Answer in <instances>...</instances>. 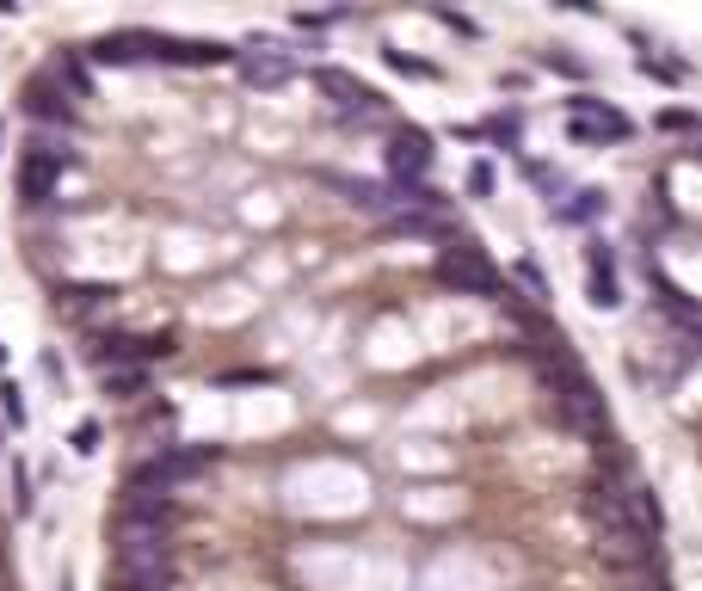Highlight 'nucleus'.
<instances>
[{"mask_svg": "<svg viewBox=\"0 0 702 591\" xmlns=\"http://www.w3.org/2000/svg\"><path fill=\"white\" fill-rule=\"evenodd\" d=\"M56 87L68 92V99H93V75H87V62H75V56H62V62L50 68Z\"/></svg>", "mask_w": 702, "mask_h": 591, "instance_id": "12", "label": "nucleus"}, {"mask_svg": "<svg viewBox=\"0 0 702 591\" xmlns=\"http://www.w3.org/2000/svg\"><path fill=\"white\" fill-rule=\"evenodd\" d=\"M320 92H327L333 106H345V111H376L383 99H376V87H364L358 75H345V68H320Z\"/></svg>", "mask_w": 702, "mask_h": 591, "instance_id": "6", "label": "nucleus"}, {"mask_svg": "<svg viewBox=\"0 0 702 591\" xmlns=\"http://www.w3.org/2000/svg\"><path fill=\"white\" fill-rule=\"evenodd\" d=\"M99 382H106V394H118V401H136V394L148 388V370L142 364H111V370H99Z\"/></svg>", "mask_w": 702, "mask_h": 591, "instance_id": "11", "label": "nucleus"}, {"mask_svg": "<svg viewBox=\"0 0 702 591\" xmlns=\"http://www.w3.org/2000/svg\"><path fill=\"white\" fill-rule=\"evenodd\" d=\"M388 160H395V173H425V167H432V142H425L419 130H401Z\"/></svg>", "mask_w": 702, "mask_h": 591, "instance_id": "10", "label": "nucleus"}, {"mask_svg": "<svg viewBox=\"0 0 702 591\" xmlns=\"http://www.w3.org/2000/svg\"><path fill=\"white\" fill-rule=\"evenodd\" d=\"M0 591H7V579H0Z\"/></svg>", "mask_w": 702, "mask_h": 591, "instance_id": "14", "label": "nucleus"}, {"mask_svg": "<svg viewBox=\"0 0 702 591\" xmlns=\"http://www.w3.org/2000/svg\"><path fill=\"white\" fill-rule=\"evenodd\" d=\"M56 179H62V167H56V160H43V155H26V167H19V191H26L31 204H43V197L56 191Z\"/></svg>", "mask_w": 702, "mask_h": 591, "instance_id": "9", "label": "nucleus"}, {"mask_svg": "<svg viewBox=\"0 0 702 591\" xmlns=\"http://www.w3.org/2000/svg\"><path fill=\"white\" fill-rule=\"evenodd\" d=\"M437 277L456 284L463 296H500V272H493L475 247H444L437 253Z\"/></svg>", "mask_w": 702, "mask_h": 591, "instance_id": "2", "label": "nucleus"}, {"mask_svg": "<svg viewBox=\"0 0 702 591\" xmlns=\"http://www.w3.org/2000/svg\"><path fill=\"white\" fill-rule=\"evenodd\" d=\"M26 111L31 118H56V124H75V106H68V92L56 87V75H38L26 87Z\"/></svg>", "mask_w": 702, "mask_h": 591, "instance_id": "8", "label": "nucleus"}, {"mask_svg": "<svg viewBox=\"0 0 702 591\" xmlns=\"http://www.w3.org/2000/svg\"><path fill=\"white\" fill-rule=\"evenodd\" d=\"M0 136H7V130H0Z\"/></svg>", "mask_w": 702, "mask_h": 591, "instance_id": "15", "label": "nucleus"}, {"mask_svg": "<svg viewBox=\"0 0 702 591\" xmlns=\"http://www.w3.org/2000/svg\"><path fill=\"white\" fill-rule=\"evenodd\" d=\"M573 136L580 142H604V136H629V118L623 111H610V106H597V99H573Z\"/></svg>", "mask_w": 702, "mask_h": 591, "instance_id": "5", "label": "nucleus"}, {"mask_svg": "<svg viewBox=\"0 0 702 591\" xmlns=\"http://www.w3.org/2000/svg\"><path fill=\"white\" fill-rule=\"evenodd\" d=\"M592 303L597 308H616V284H610V259L592 253Z\"/></svg>", "mask_w": 702, "mask_h": 591, "instance_id": "13", "label": "nucleus"}, {"mask_svg": "<svg viewBox=\"0 0 702 591\" xmlns=\"http://www.w3.org/2000/svg\"><path fill=\"white\" fill-rule=\"evenodd\" d=\"M585 518H592V530H597V549H604L616 567H629V573H635V567H647V542L653 536L635 524V518H629L623 493H616L610 481H592V486H585Z\"/></svg>", "mask_w": 702, "mask_h": 591, "instance_id": "1", "label": "nucleus"}, {"mask_svg": "<svg viewBox=\"0 0 702 591\" xmlns=\"http://www.w3.org/2000/svg\"><path fill=\"white\" fill-rule=\"evenodd\" d=\"M228 62L240 68V80L247 87H259V92H278V87H290L296 80V62L284 50H271V43H253V50H235Z\"/></svg>", "mask_w": 702, "mask_h": 591, "instance_id": "4", "label": "nucleus"}, {"mask_svg": "<svg viewBox=\"0 0 702 591\" xmlns=\"http://www.w3.org/2000/svg\"><path fill=\"white\" fill-rule=\"evenodd\" d=\"M198 474H204L198 450H172V456H155V462H142V469L130 474V493H155V500H167V486L198 481Z\"/></svg>", "mask_w": 702, "mask_h": 591, "instance_id": "3", "label": "nucleus"}, {"mask_svg": "<svg viewBox=\"0 0 702 591\" xmlns=\"http://www.w3.org/2000/svg\"><path fill=\"white\" fill-rule=\"evenodd\" d=\"M155 43V62H186V68H204V62H228V43H204V38H148Z\"/></svg>", "mask_w": 702, "mask_h": 591, "instance_id": "7", "label": "nucleus"}]
</instances>
